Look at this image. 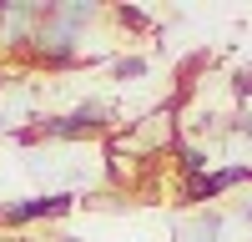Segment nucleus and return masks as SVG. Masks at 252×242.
I'll list each match as a JSON object with an SVG mask.
<instances>
[{"instance_id":"1","label":"nucleus","mask_w":252,"mask_h":242,"mask_svg":"<svg viewBox=\"0 0 252 242\" xmlns=\"http://www.w3.org/2000/svg\"><path fill=\"white\" fill-rule=\"evenodd\" d=\"M76 207V197L71 192H56V197H31V202H15V207H0V222H35V217H61V212H71Z\"/></svg>"},{"instance_id":"2","label":"nucleus","mask_w":252,"mask_h":242,"mask_svg":"<svg viewBox=\"0 0 252 242\" xmlns=\"http://www.w3.org/2000/svg\"><path fill=\"white\" fill-rule=\"evenodd\" d=\"M46 131L51 136H91V131H101V106H86L76 116H61V121H51Z\"/></svg>"},{"instance_id":"3","label":"nucleus","mask_w":252,"mask_h":242,"mask_svg":"<svg viewBox=\"0 0 252 242\" xmlns=\"http://www.w3.org/2000/svg\"><path fill=\"white\" fill-rule=\"evenodd\" d=\"M177 156H182V172H187V177H202V167H207V156H202L197 147H177Z\"/></svg>"},{"instance_id":"4","label":"nucleus","mask_w":252,"mask_h":242,"mask_svg":"<svg viewBox=\"0 0 252 242\" xmlns=\"http://www.w3.org/2000/svg\"><path fill=\"white\" fill-rule=\"evenodd\" d=\"M116 20H121V26H131V30H146V26H152V20H146L141 10H131V5H121V10H116Z\"/></svg>"},{"instance_id":"5","label":"nucleus","mask_w":252,"mask_h":242,"mask_svg":"<svg viewBox=\"0 0 252 242\" xmlns=\"http://www.w3.org/2000/svg\"><path fill=\"white\" fill-rule=\"evenodd\" d=\"M141 71H146V60H136V56L131 60H116V76H141Z\"/></svg>"},{"instance_id":"6","label":"nucleus","mask_w":252,"mask_h":242,"mask_svg":"<svg viewBox=\"0 0 252 242\" xmlns=\"http://www.w3.org/2000/svg\"><path fill=\"white\" fill-rule=\"evenodd\" d=\"M232 86H237V96H252V66H247V71H237Z\"/></svg>"},{"instance_id":"7","label":"nucleus","mask_w":252,"mask_h":242,"mask_svg":"<svg viewBox=\"0 0 252 242\" xmlns=\"http://www.w3.org/2000/svg\"><path fill=\"white\" fill-rule=\"evenodd\" d=\"M61 242H76V237H61Z\"/></svg>"}]
</instances>
